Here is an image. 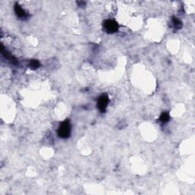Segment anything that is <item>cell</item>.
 Listing matches in <instances>:
<instances>
[{
  "instance_id": "cell-5",
  "label": "cell",
  "mask_w": 195,
  "mask_h": 195,
  "mask_svg": "<svg viewBox=\"0 0 195 195\" xmlns=\"http://www.w3.org/2000/svg\"><path fill=\"white\" fill-rule=\"evenodd\" d=\"M172 24H173V26L175 27V29H180L182 27V23H181V21H180L179 19H177V18H172Z\"/></svg>"
},
{
  "instance_id": "cell-4",
  "label": "cell",
  "mask_w": 195,
  "mask_h": 195,
  "mask_svg": "<svg viewBox=\"0 0 195 195\" xmlns=\"http://www.w3.org/2000/svg\"><path fill=\"white\" fill-rule=\"evenodd\" d=\"M15 14L17 15L18 17L20 18V19H26L27 18V13L19 4H15Z\"/></svg>"
},
{
  "instance_id": "cell-7",
  "label": "cell",
  "mask_w": 195,
  "mask_h": 195,
  "mask_svg": "<svg viewBox=\"0 0 195 195\" xmlns=\"http://www.w3.org/2000/svg\"><path fill=\"white\" fill-rule=\"evenodd\" d=\"M29 66H30L31 69H37V68L40 66V63L37 60H31L30 62V65H29Z\"/></svg>"
},
{
  "instance_id": "cell-2",
  "label": "cell",
  "mask_w": 195,
  "mask_h": 195,
  "mask_svg": "<svg viewBox=\"0 0 195 195\" xmlns=\"http://www.w3.org/2000/svg\"><path fill=\"white\" fill-rule=\"evenodd\" d=\"M108 102H109V98H108V95H102V96L99 97L98 100V108L101 112L105 111L108 105Z\"/></svg>"
},
{
  "instance_id": "cell-6",
  "label": "cell",
  "mask_w": 195,
  "mask_h": 195,
  "mask_svg": "<svg viewBox=\"0 0 195 195\" xmlns=\"http://www.w3.org/2000/svg\"><path fill=\"white\" fill-rule=\"evenodd\" d=\"M170 119V117H169V114H168V113H163L162 114V115L160 116V121L162 122V123H166V122H168V121H169Z\"/></svg>"
},
{
  "instance_id": "cell-3",
  "label": "cell",
  "mask_w": 195,
  "mask_h": 195,
  "mask_svg": "<svg viewBox=\"0 0 195 195\" xmlns=\"http://www.w3.org/2000/svg\"><path fill=\"white\" fill-rule=\"evenodd\" d=\"M104 25H105V29L106 31L110 34L114 33L118 30V24L114 20H107Z\"/></svg>"
},
{
  "instance_id": "cell-1",
  "label": "cell",
  "mask_w": 195,
  "mask_h": 195,
  "mask_svg": "<svg viewBox=\"0 0 195 195\" xmlns=\"http://www.w3.org/2000/svg\"><path fill=\"white\" fill-rule=\"evenodd\" d=\"M71 127L70 123L69 121H65L60 125L59 129H58V135L60 137L63 138V139H66L69 136L71 132Z\"/></svg>"
}]
</instances>
